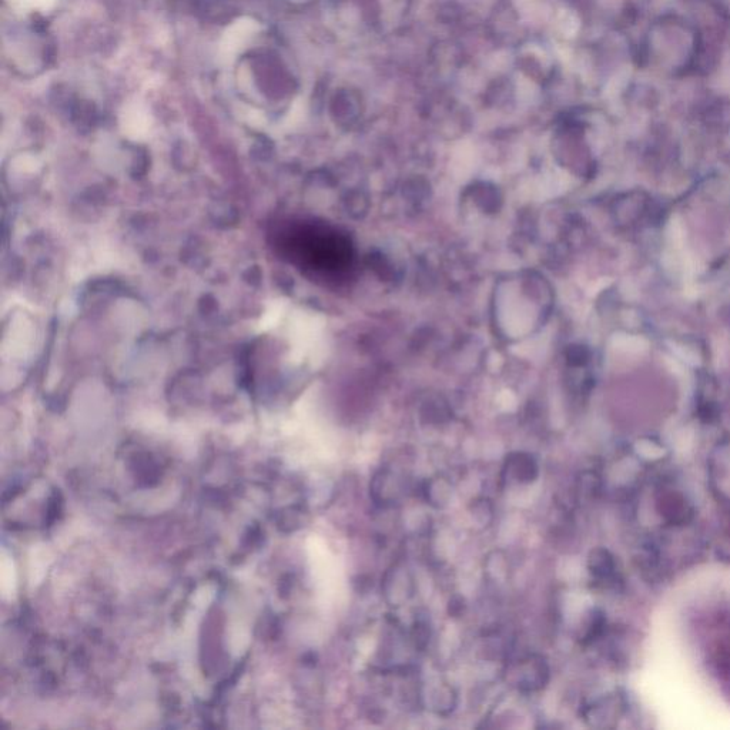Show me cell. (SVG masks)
Wrapping results in <instances>:
<instances>
[{"label": "cell", "mask_w": 730, "mask_h": 730, "mask_svg": "<svg viewBox=\"0 0 730 730\" xmlns=\"http://www.w3.org/2000/svg\"><path fill=\"white\" fill-rule=\"evenodd\" d=\"M548 679V668L541 658H529L519 663L515 671V681L522 691H537Z\"/></svg>", "instance_id": "6da1fadb"}, {"label": "cell", "mask_w": 730, "mask_h": 730, "mask_svg": "<svg viewBox=\"0 0 730 730\" xmlns=\"http://www.w3.org/2000/svg\"><path fill=\"white\" fill-rule=\"evenodd\" d=\"M507 470L519 482H531L537 477V464L528 455H517L508 460Z\"/></svg>", "instance_id": "7a4b0ae2"}]
</instances>
